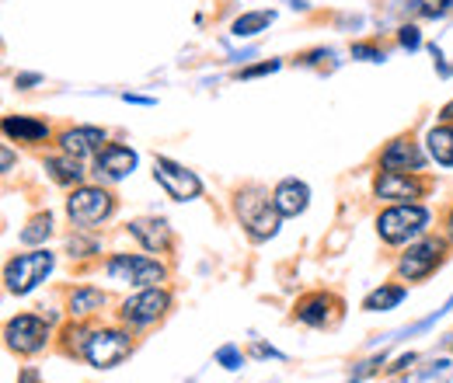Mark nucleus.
<instances>
[{"mask_svg": "<svg viewBox=\"0 0 453 383\" xmlns=\"http://www.w3.org/2000/svg\"><path fill=\"white\" fill-rule=\"evenodd\" d=\"M234 206H237V217H241V223L248 226V234H251L255 241L276 237L283 213L276 210V203H273L262 188H244V192H237V203H234Z\"/></svg>", "mask_w": 453, "mask_h": 383, "instance_id": "obj_1", "label": "nucleus"}, {"mask_svg": "<svg viewBox=\"0 0 453 383\" xmlns=\"http://www.w3.org/2000/svg\"><path fill=\"white\" fill-rule=\"evenodd\" d=\"M429 223V210L418 206V203H397L388 213H380L377 219V234L388 241V244H404L411 237H418Z\"/></svg>", "mask_w": 453, "mask_h": 383, "instance_id": "obj_2", "label": "nucleus"}, {"mask_svg": "<svg viewBox=\"0 0 453 383\" xmlns=\"http://www.w3.org/2000/svg\"><path fill=\"white\" fill-rule=\"evenodd\" d=\"M53 272V255L42 248V251H32V255H18V258H11L7 262V269H4V282H7V289L11 293H18V296H25V293H32L46 275Z\"/></svg>", "mask_w": 453, "mask_h": 383, "instance_id": "obj_3", "label": "nucleus"}, {"mask_svg": "<svg viewBox=\"0 0 453 383\" xmlns=\"http://www.w3.org/2000/svg\"><path fill=\"white\" fill-rule=\"evenodd\" d=\"M115 210L112 192H105L102 185H81L70 199H66V213L77 226H95L102 219H109Z\"/></svg>", "mask_w": 453, "mask_h": 383, "instance_id": "obj_4", "label": "nucleus"}, {"mask_svg": "<svg viewBox=\"0 0 453 383\" xmlns=\"http://www.w3.org/2000/svg\"><path fill=\"white\" fill-rule=\"evenodd\" d=\"M171 307V293L168 289H161V286H150V289H143V293H136V296H129L126 303H122V310H119V318L129 325V328H143V325H154L157 318H165Z\"/></svg>", "mask_w": 453, "mask_h": 383, "instance_id": "obj_5", "label": "nucleus"}, {"mask_svg": "<svg viewBox=\"0 0 453 383\" xmlns=\"http://www.w3.org/2000/svg\"><path fill=\"white\" fill-rule=\"evenodd\" d=\"M133 352V341L126 331H95L88 338V349H84V359L95 366V370H112L119 366L126 356Z\"/></svg>", "mask_w": 453, "mask_h": 383, "instance_id": "obj_6", "label": "nucleus"}, {"mask_svg": "<svg viewBox=\"0 0 453 383\" xmlns=\"http://www.w3.org/2000/svg\"><path fill=\"white\" fill-rule=\"evenodd\" d=\"M109 275L119 282H133V286H157L168 279V269L143 255H115L109 262Z\"/></svg>", "mask_w": 453, "mask_h": 383, "instance_id": "obj_7", "label": "nucleus"}, {"mask_svg": "<svg viewBox=\"0 0 453 383\" xmlns=\"http://www.w3.org/2000/svg\"><path fill=\"white\" fill-rule=\"evenodd\" d=\"M154 178L161 181V188L168 192L174 203L199 199V192H203V181H199L188 167L174 165V161H168V157H154Z\"/></svg>", "mask_w": 453, "mask_h": 383, "instance_id": "obj_8", "label": "nucleus"}, {"mask_svg": "<svg viewBox=\"0 0 453 383\" xmlns=\"http://www.w3.org/2000/svg\"><path fill=\"white\" fill-rule=\"evenodd\" d=\"M4 338H7V349L21 352V356H35V352L46 349L50 328H46V321H39V318H32V314H21V318L7 321Z\"/></svg>", "mask_w": 453, "mask_h": 383, "instance_id": "obj_9", "label": "nucleus"}, {"mask_svg": "<svg viewBox=\"0 0 453 383\" xmlns=\"http://www.w3.org/2000/svg\"><path fill=\"white\" fill-rule=\"evenodd\" d=\"M377 199H391V203H415L426 195V181H418L411 171H380L377 185H373Z\"/></svg>", "mask_w": 453, "mask_h": 383, "instance_id": "obj_10", "label": "nucleus"}, {"mask_svg": "<svg viewBox=\"0 0 453 383\" xmlns=\"http://www.w3.org/2000/svg\"><path fill=\"white\" fill-rule=\"evenodd\" d=\"M440 255H443V244H440V241H422V244L408 248V255L401 258L397 272L404 275V279H426V275L436 272Z\"/></svg>", "mask_w": 453, "mask_h": 383, "instance_id": "obj_11", "label": "nucleus"}, {"mask_svg": "<svg viewBox=\"0 0 453 383\" xmlns=\"http://www.w3.org/2000/svg\"><path fill=\"white\" fill-rule=\"evenodd\" d=\"M133 167H136V154H133L129 147H122V143H105V147L98 150V157H95V171H98L102 178H109V181L126 178Z\"/></svg>", "mask_w": 453, "mask_h": 383, "instance_id": "obj_12", "label": "nucleus"}, {"mask_svg": "<svg viewBox=\"0 0 453 383\" xmlns=\"http://www.w3.org/2000/svg\"><path fill=\"white\" fill-rule=\"evenodd\" d=\"M102 143H105V133H102L98 126H77V129L59 133V147H63V154H70V157H77V161L88 157V154H98Z\"/></svg>", "mask_w": 453, "mask_h": 383, "instance_id": "obj_13", "label": "nucleus"}, {"mask_svg": "<svg viewBox=\"0 0 453 383\" xmlns=\"http://www.w3.org/2000/svg\"><path fill=\"white\" fill-rule=\"evenodd\" d=\"M422 165H426V157H422L418 143H411L408 136L391 140L384 147V154H380V167L384 171H422Z\"/></svg>", "mask_w": 453, "mask_h": 383, "instance_id": "obj_14", "label": "nucleus"}, {"mask_svg": "<svg viewBox=\"0 0 453 383\" xmlns=\"http://www.w3.org/2000/svg\"><path fill=\"white\" fill-rule=\"evenodd\" d=\"M129 234L147 248V251H168L171 248V226L168 219H157V217H143V219H133L129 223Z\"/></svg>", "mask_w": 453, "mask_h": 383, "instance_id": "obj_15", "label": "nucleus"}, {"mask_svg": "<svg viewBox=\"0 0 453 383\" xmlns=\"http://www.w3.org/2000/svg\"><path fill=\"white\" fill-rule=\"evenodd\" d=\"M4 136L18 140V143H42V140H50V126L42 119H32V115H7Z\"/></svg>", "mask_w": 453, "mask_h": 383, "instance_id": "obj_16", "label": "nucleus"}, {"mask_svg": "<svg viewBox=\"0 0 453 383\" xmlns=\"http://www.w3.org/2000/svg\"><path fill=\"white\" fill-rule=\"evenodd\" d=\"M307 199H311V188L303 185V181H296V178H286L276 185V192H273V203H276V210L283 213V217H296V213H303L307 210Z\"/></svg>", "mask_w": 453, "mask_h": 383, "instance_id": "obj_17", "label": "nucleus"}, {"mask_svg": "<svg viewBox=\"0 0 453 383\" xmlns=\"http://www.w3.org/2000/svg\"><path fill=\"white\" fill-rule=\"evenodd\" d=\"M426 143H429V154L436 165L453 167V126H433Z\"/></svg>", "mask_w": 453, "mask_h": 383, "instance_id": "obj_18", "label": "nucleus"}, {"mask_svg": "<svg viewBox=\"0 0 453 383\" xmlns=\"http://www.w3.org/2000/svg\"><path fill=\"white\" fill-rule=\"evenodd\" d=\"M335 300L332 296H325V293H318V296H311V300H303L300 307H296V318L303 321V325H314V328H321V325H328V307H332Z\"/></svg>", "mask_w": 453, "mask_h": 383, "instance_id": "obj_19", "label": "nucleus"}, {"mask_svg": "<svg viewBox=\"0 0 453 383\" xmlns=\"http://www.w3.org/2000/svg\"><path fill=\"white\" fill-rule=\"evenodd\" d=\"M46 171H50V178H53L57 185H77V181L84 178L77 157H70V154H63V157H46Z\"/></svg>", "mask_w": 453, "mask_h": 383, "instance_id": "obj_20", "label": "nucleus"}, {"mask_svg": "<svg viewBox=\"0 0 453 383\" xmlns=\"http://www.w3.org/2000/svg\"><path fill=\"white\" fill-rule=\"evenodd\" d=\"M276 21V14L273 11H248V14H241L237 21H234V35L237 39H248V35H258L262 28H269Z\"/></svg>", "mask_w": 453, "mask_h": 383, "instance_id": "obj_21", "label": "nucleus"}, {"mask_svg": "<svg viewBox=\"0 0 453 383\" xmlns=\"http://www.w3.org/2000/svg\"><path fill=\"white\" fill-rule=\"evenodd\" d=\"M105 303V293L102 289H95V286H81V289H73L70 293V314H91V310H98Z\"/></svg>", "mask_w": 453, "mask_h": 383, "instance_id": "obj_22", "label": "nucleus"}, {"mask_svg": "<svg viewBox=\"0 0 453 383\" xmlns=\"http://www.w3.org/2000/svg\"><path fill=\"white\" fill-rule=\"evenodd\" d=\"M404 300V286H380V289H373L366 300H363V310H391Z\"/></svg>", "mask_w": 453, "mask_h": 383, "instance_id": "obj_23", "label": "nucleus"}, {"mask_svg": "<svg viewBox=\"0 0 453 383\" xmlns=\"http://www.w3.org/2000/svg\"><path fill=\"white\" fill-rule=\"evenodd\" d=\"M50 234H53V217H50V213H42V217L32 219L18 237H21V244H42Z\"/></svg>", "mask_w": 453, "mask_h": 383, "instance_id": "obj_24", "label": "nucleus"}, {"mask_svg": "<svg viewBox=\"0 0 453 383\" xmlns=\"http://www.w3.org/2000/svg\"><path fill=\"white\" fill-rule=\"evenodd\" d=\"M84 328H66L63 331V338H66V352H73V356H84V349H88V341H84Z\"/></svg>", "mask_w": 453, "mask_h": 383, "instance_id": "obj_25", "label": "nucleus"}, {"mask_svg": "<svg viewBox=\"0 0 453 383\" xmlns=\"http://www.w3.org/2000/svg\"><path fill=\"white\" fill-rule=\"evenodd\" d=\"M397 42H401L404 50H418V46H422V35H418V28H415V25H404V28H401V35H397Z\"/></svg>", "mask_w": 453, "mask_h": 383, "instance_id": "obj_26", "label": "nucleus"}, {"mask_svg": "<svg viewBox=\"0 0 453 383\" xmlns=\"http://www.w3.org/2000/svg\"><path fill=\"white\" fill-rule=\"evenodd\" d=\"M280 70V59H269V63H258V66H248V70H241V77L244 80H251V77H262V73H276Z\"/></svg>", "mask_w": 453, "mask_h": 383, "instance_id": "obj_27", "label": "nucleus"}, {"mask_svg": "<svg viewBox=\"0 0 453 383\" xmlns=\"http://www.w3.org/2000/svg\"><path fill=\"white\" fill-rule=\"evenodd\" d=\"M352 56H356V59H370V63H373V59H384L377 46H366V42H356V46H352Z\"/></svg>", "mask_w": 453, "mask_h": 383, "instance_id": "obj_28", "label": "nucleus"}, {"mask_svg": "<svg viewBox=\"0 0 453 383\" xmlns=\"http://www.w3.org/2000/svg\"><path fill=\"white\" fill-rule=\"evenodd\" d=\"M217 359L224 363L226 370H237V366H241V356H237V349H230V345H226V349H220V352H217Z\"/></svg>", "mask_w": 453, "mask_h": 383, "instance_id": "obj_29", "label": "nucleus"}, {"mask_svg": "<svg viewBox=\"0 0 453 383\" xmlns=\"http://www.w3.org/2000/svg\"><path fill=\"white\" fill-rule=\"evenodd\" d=\"M73 251H84V255H91V251H98V244H95V241H81V237L73 241V237H70V255H73Z\"/></svg>", "mask_w": 453, "mask_h": 383, "instance_id": "obj_30", "label": "nucleus"}, {"mask_svg": "<svg viewBox=\"0 0 453 383\" xmlns=\"http://www.w3.org/2000/svg\"><path fill=\"white\" fill-rule=\"evenodd\" d=\"M39 80H42L39 73H18V77H14V84H18V88H35Z\"/></svg>", "mask_w": 453, "mask_h": 383, "instance_id": "obj_31", "label": "nucleus"}, {"mask_svg": "<svg viewBox=\"0 0 453 383\" xmlns=\"http://www.w3.org/2000/svg\"><path fill=\"white\" fill-rule=\"evenodd\" d=\"M0 167H4V171H11V167H14V154H11L7 147H4V154H0Z\"/></svg>", "mask_w": 453, "mask_h": 383, "instance_id": "obj_32", "label": "nucleus"}, {"mask_svg": "<svg viewBox=\"0 0 453 383\" xmlns=\"http://www.w3.org/2000/svg\"><path fill=\"white\" fill-rule=\"evenodd\" d=\"M18 383H39V373H35V370H25V373H21V380Z\"/></svg>", "mask_w": 453, "mask_h": 383, "instance_id": "obj_33", "label": "nucleus"}, {"mask_svg": "<svg viewBox=\"0 0 453 383\" xmlns=\"http://www.w3.org/2000/svg\"><path fill=\"white\" fill-rule=\"evenodd\" d=\"M440 115H443L447 122H453V102H450V105H443V111H440Z\"/></svg>", "mask_w": 453, "mask_h": 383, "instance_id": "obj_34", "label": "nucleus"}, {"mask_svg": "<svg viewBox=\"0 0 453 383\" xmlns=\"http://www.w3.org/2000/svg\"><path fill=\"white\" fill-rule=\"evenodd\" d=\"M447 226H450V237H453V210H450V219H447Z\"/></svg>", "mask_w": 453, "mask_h": 383, "instance_id": "obj_35", "label": "nucleus"}]
</instances>
